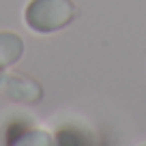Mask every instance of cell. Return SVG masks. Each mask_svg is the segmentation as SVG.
<instances>
[{
    "mask_svg": "<svg viewBox=\"0 0 146 146\" xmlns=\"http://www.w3.org/2000/svg\"><path fill=\"white\" fill-rule=\"evenodd\" d=\"M0 92L22 105H36L43 101V86L24 73H5L0 80Z\"/></svg>",
    "mask_w": 146,
    "mask_h": 146,
    "instance_id": "7a4b0ae2",
    "label": "cell"
},
{
    "mask_svg": "<svg viewBox=\"0 0 146 146\" xmlns=\"http://www.w3.org/2000/svg\"><path fill=\"white\" fill-rule=\"evenodd\" d=\"M78 17L71 0H30L24 9V22L36 35H52L67 28Z\"/></svg>",
    "mask_w": 146,
    "mask_h": 146,
    "instance_id": "6da1fadb",
    "label": "cell"
},
{
    "mask_svg": "<svg viewBox=\"0 0 146 146\" xmlns=\"http://www.w3.org/2000/svg\"><path fill=\"white\" fill-rule=\"evenodd\" d=\"M2 75H5V73H2V69H0V80H2Z\"/></svg>",
    "mask_w": 146,
    "mask_h": 146,
    "instance_id": "8992f818",
    "label": "cell"
},
{
    "mask_svg": "<svg viewBox=\"0 0 146 146\" xmlns=\"http://www.w3.org/2000/svg\"><path fill=\"white\" fill-rule=\"evenodd\" d=\"M22 144H24V146H36V144L47 146V144H54V137H50V133L43 131V129H32V127H28L26 133L17 140V144H15V146H22Z\"/></svg>",
    "mask_w": 146,
    "mask_h": 146,
    "instance_id": "5b68a950",
    "label": "cell"
},
{
    "mask_svg": "<svg viewBox=\"0 0 146 146\" xmlns=\"http://www.w3.org/2000/svg\"><path fill=\"white\" fill-rule=\"evenodd\" d=\"M24 50H26V45H24L19 35H15L11 30L0 32V69L13 67L24 56Z\"/></svg>",
    "mask_w": 146,
    "mask_h": 146,
    "instance_id": "3957f363",
    "label": "cell"
},
{
    "mask_svg": "<svg viewBox=\"0 0 146 146\" xmlns=\"http://www.w3.org/2000/svg\"><path fill=\"white\" fill-rule=\"evenodd\" d=\"M54 142H58V144H90L92 137L88 131H82L75 125H64L56 131Z\"/></svg>",
    "mask_w": 146,
    "mask_h": 146,
    "instance_id": "277c9868",
    "label": "cell"
}]
</instances>
